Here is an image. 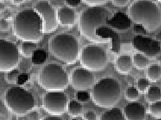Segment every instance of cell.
<instances>
[{
	"instance_id": "20",
	"label": "cell",
	"mask_w": 161,
	"mask_h": 120,
	"mask_svg": "<svg viewBox=\"0 0 161 120\" xmlns=\"http://www.w3.org/2000/svg\"><path fill=\"white\" fill-rule=\"evenodd\" d=\"M37 49L36 43L31 42H24L21 46V53L24 57H31L33 53Z\"/></svg>"
},
{
	"instance_id": "3",
	"label": "cell",
	"mask_w": 161,
	"mask_h": 120,
	"mask_svg": "<svg viewBox=\"0 0 161 120\" xmlns=\"http://www.w3.org/2000/svg\"><path fill=\"white\" fill-rule=\"evenodd\" d=\"M132 21L142 25L152 32L161 25V11L159 6L150 0H136L128 9Z\"/></svg>"
},
{
	"instance_id": "19",
	"label": "cell",
	"mask_w": 161,
	"mask_h": 120,
	"mask_svg": "<svg viewBox=\"0 0 161 120\" xmlns=\"http://www.w3.org/2000/svg\"><path fill=\"white\" fill-rule=\"evenodd\" d=\"M133 63L138 69H144L149 65V60L147 57L142 53H135L133 55Z\"/></svg>"
},
{
	"instance_id": "26",
	"label": "cell",
	"mask_w": 161,
	"mask_h": 120,
	"mask_svg": "<svg viewBox=\"0 0 161 120\" xmlns=\"http://www.w3.org/2000/svg\"><path fill=\"white\" fill-rule=\"evenodd\" d=\"M149 112L155 118H161V100L150 105Z\"/></svg>"
},
{
	"instance_id": "9",
	"label": "cell",
	"mask_w": 161,
	"mask_h": 120,
	"mask_svg": "<svg viewBox=\"0 0 161 120\" xmlns=\"http://www.w3.org/2000/svg\"><path fill=\"white\" fill-rule=\"evenodd\" d=\"M19 62V51L15 43L6 40H0V70L8 72L14 70Z\"/></svg>"
},
{
	"instance_id": "31",
	"label": "cell",
	"mask_w": 161,
	"mask_h": 120,
	"mask_svg": "<svg viewBox=\"0 0 161 120\" xmlns=\"http://www.w3.org/2000/svg\"><path fill=\"white\" fill-rule=\"evenodd\" d=\"M108 0H83V1L88 4V6L91 7L99 6L102 4L106 2Z\"/></svg>"
},
{
	"instance_id": "5",
	"label": "cell",
	"mask_w": 161,
	"mask_h": 120,
	"mask_svg": "<svg viewBox=\"0 0 161 120\" xmlns=\"http://www.w3.org/2000/svg\"><path fill=\"white\" fill-rule=\"evenodd\" d=\"M51 53L66 64H73L79 57L77 38L68 34H60L52 38L49 43Z\"/></svg>"
},
{
	"instance_id": "24",
	"label": "cell",
	"mask_w": 161,
	"mask_h": 120,
	"mask_svg": "<svg viewBox=\"0 0 161 120\" xmlns=\"http://www.w3.org/2000/svg\"><path fill=\"white\" fill-rule=\"evenodd\" d=\"M68 114L72 117H77L81 111V105L77 101L73 100L69 103L68 107Z\"/></svg>"
},
{
	"instance_id": "36",
	"label": "cell",
	"mask_w": 161,
	"mask_h": 120,
	"mask_svg": "<svg viewBox=\"0 0 161 120\" xmlns=\"http://www.w3.org/2000/svg\"><path fill=\"white\" fill-rule=\"evenodd\" d=\"M0 28L1 31H6L8 28V23L6 19L1 18L0 21Z\"/></svg>"
},
{
	"instance_id": "17",
	"label": "cell",
	"mask_w": 161,
	"mask_h": 120,
	"mask_svg": "<svg viewBox=\"0 0 161 120\" xmlns=\"http://www.w3.org/2000/svg\"><path fill=\"white\" fill-rule=\"evenodd\" d=\"M133 60L130 56L124 55H120L116 60L115 68L119 73L127 74L132 70Z\"/></svg>"
},
{
	"instance_id": "27",
	"label": "cell",
	"mask_w": 161,
	"mask_h": 120,
	"mask_svg": "<svg viewBox=\"0 0 161 120\" xmlns=\"http://www.w3.org/2000/svg\"><path fill=\"white\" fill-rule=\"evenodd\" d=\"M11 111L2 100L0 101V120H11Z\"/></svg>"
},
{
	"instance_id": "6",
	"label": "cell",
	"mask_w": 161,
	"mask_h": 120,
	"mask_svg": "<svg viewBox=\"0 0 161 120\" xmlns=\"http://www.w3.org/2000/svg\"><path fill=\"white\" fill-rule=\"evenodd\" d=\"M4 103L11 112L22 116L35 108V99L28 90L21 87H13L6 91Z\"/></svg>"
},
{
	"instance_id": "4",
	"label": "cell",
	"mask_w": 161,
	"mask_h": 120,
	"mask_svg": "<svg viewBox=\"0 0 161 120\" xmlns=\"http://www.w3.org/2000/svg\"><path fill=\"white\" fill-rule=\"evenodd\" d=\"M91 96L95 105L104 108L114 106L121 97V86L115 79L106 78L94 85Z\"/></svg>"
},
{
	"instance_id": "42",
	"label": "cell",
	"mask_w": 161,
	"mask_h": 120,
	"mask_svg": "<svg viewBox=\"0 0 161 120\" xmlns=\"http://www.w3.org/2000/svg\"><path fill=\"white\" fill-rule=\"evenodd\" d=\"M158 1H159L160 2H161V0H158Z\"/></svg>"
},
{
	"instance_id": "25",
	"label": "cell",
	"mask_w": 161,
	"mask_h": 120,
	"mask_svg": "<svg viewBox=\"0 0 161 120\" xmlns=\"http://www.w3.org/2000/svg\"><path fill=\"white\" fill-rule=\"evenodd\" d=\"M125 98L130 102H136L139 98V91L134 87H129L125 91Z\"/></svg>"
},
{
	"instance_id": "29",
	"label": "cell",
	"mask_w": 161,
	"mask_h": 120,
	"mask_svg": "<svg viewBox=\"0 0 161 120\" xmlns=\"http://www.w3.org/2000/svg\"><path fill=\"white\" fill-rule=\"evenodd\" d=\"M19 73L18 70L14 69L12 71L8 72L6 76V81L8 83H14L17 79H18Z\"/></svg>"
},
{
	"instance_id": "8",
	"label": "cell",
	"mask_w": 161,
	"mask_h": 120,
	"mask_svg": "<svg viewBox=\"0 0 161 120\" xmlns=\"http://www.w3.org/2000/svg\"><path fill=\"white\" fill-rule=\"evenodd\" d=\"M80 60L83 68L91 72H99L107 66L108 57L105 50L102 47L89 45L81 51Z\"/></svg>"
},
{
	"instance_id": "38",
	"label": "cell",
	"mask_w": 161,
	"mask_h": 120,
	"mask_svg": "<svg viewBox=\"0 0 161 120\" xmlns=\"http://www.w3.org/2000/svg\"><path fill=\"white\" fill-rule=\"evenodd\" d=\"M39 120V113L36 111H33L29 113V120Z\"/></svg>"
},
{
	"instance_id": "23",
	"label": "cell",
	"mask_w": 161,
	"mask_h": 120,
	"mask_svg": "<svg viewBox=\"0 0 161 120\" xmlns=\"http://www.w3.org/2000/svg\"><path fill=\"white\" fill-rule=\"evenodd\" d=\"M32 62L35 65L43 64L46 61L47 53L43 49H37L31 57Z\"/></svg>"
},
{
	"instance_id": "30",
	"label": "cell",
	"mask_w": 161,
	"mask_h": 120,
	"mask_svg": "<svg viewBox=\"0 0 161 120\" xmlns=\"http://www.w3.org/2000/svg\"><path fill=\"white\" fill-rule=\"evenodd\" d=\"M77 99L81 102H88L90 98L89 94L85 91H79L76 94Z\"/></svg>"
},
{
	"instance_id": "35",
	"label": "cell",
	"mask_w": 161,
	"mask_h": 120,
	"mask_svg": "<svg viewBox=\"0 0 161 120\" xmlns=\"http://www.w3.org/2000/svg\"><path fill=\"white\" fill-rule=\"evenodd\" d=\"M85 118L86 120H97V115L95 112L89 111L85 114Z\"/></svg>"
},
{
	"instance_id": "39",
	"label": "cell",
	"mask_w": 161,
	"mask_h": 120,
	"mask_svg": "<svg viewBox=\"0 0 161 120\" xmlns=\"http://www.w3.org/2000/svg\"><path fill=\"white\" fill-rule=\"evenodd\" d=\"M42 120H63V119L58 117H47Z\"/></svg>"
},
{
	"instance_id": "13",
	"label": "cell",
	"mask_w": 161,
	"mask_h": 120,
	"mask_svg": "<svg viewBox=\"0 0 161 120\" xmlns=\"http://www.w3.org/2000/svg\"><path fill=\"white\" fill-rule=\"evenodd\" d=\"M71 79L74 88L77 91L89 89L93 85L94 81L91 71L85 68H75L72 72Z\"/></svg>"
},
{
	"instance_id": "37",
	"label": "cell",
	"mask_w": 161,
	"mask_h": 120,
	"mask_svg": "<svg viewBox=\"0 0 161 120\" xmlns=\"http://www.w3.org/2000/svg\"><path fill=\"white\" fill-rule=\"evenodd\" d=\"M28 78H29V76L27 74H21L19 76V78H18V83L19 84L21 85L23 84L27 80H28Z\"/></svg>"
},
{
	"instance_id": "11",
	"label": "cell",
	"mask_w": 161,
	"mask_h": 120,
	"mask_svg": "<svg viewBox=\"0 0 161 120\" xmlns=\"http://www.w3.org/2000/svg\"><path fill=\"white\" fill-rule=\"evenodd\" d=\"M35 10L42 19L44 33H50L56 30L58 23L57 12L48 1L38 2L35 6Z\"/></svg>"
},
{
	"instance_id": "2",
	"label": "cell",
	"mask_w": 161,
	"mask_h": 120,
	"mask_svg": "<svg viewBox=\"0 0 161 120\" xmlns=\"http://www.w3.org/2000/svg\"><path fill=\"white\" fill-rule=\"evenodd\" d=\"M109 12L100 6L91 7L81 12L79 20V29L81 34L89 40L97 43L108 42V38L98 35V31L108 25Z\"/></svg>"
},
{
	"instance_id": "1",
	"label": "cell",
	"mask_w": 161,
	"mask_h": 120,
	"mask_svg": "<svg viewBox=\"0 0 161 120\" xmlns=\"http://www.w3.org/2000/svg\"><path fill=\"white\" fill-rule=\"evenodd\" d=\"M13 31L16 37L22 41L37 43L43 38L44 23L35 9H25L16 15Z\"/></svg>"
},
{
	"instance_id": "34",
	"label": "cell",
	"mask_w": 161,
	"mask_h": 120,
	"mask_svg": "<svg viewBox=\"0 0 161 120\" xmlns=\"http://www.w3.org/2000/svg\"><path fill=\"white\" fill-rule=\"evenodd\" d=\"M129 0H112L113 4L117 7H124L125 6Z\"/></svg>"
},
{
	"instance_id": "44",
	"label": "cell",
	"mask_w": 161,
	"mask_h": 120,
	"mask_svg": "<svg viewBox=\"0 0 161 120\" xmlns=\"http://www.w3.org/2000/svg\"><path fill=\"white\" fill-rule=\"evenodd\" d=\"M1 1H2V0H1Z\"/></svg>"
},
{
	"instance_id": "32",
	"label": "cell",
	"mask_w": 161,
	"mask_h": 120,
	"mask_svg": "<svg viewBox=\"0 0 161 120\" xmlns=\"http://www.w3.org/2000/svg\"><path fill=\"white\" fill-rule=\"evenodd\" d=\"M134 31L135 33L139 34H145L146 33L147 30L142 25L136 23L134 25Z\"/></svg>"
},
{
	"instance_id": "40",
	"label": "cell",
	"mask_w": 161,
	"mask_h": 120,
	"mask_svg": "<svg viewBox=\"0 0 161 120\" xmlns=\"http://www.w3.org/2000/svg\"><path fill=\"white\" fill-rule=\"evenodd\" d=\"M25 0H12L14 4H20L23 3Z\"/></svg>"
},
{
	"instance_id": "28",
	"label": "cell",
	"mask_w": 161,
	"mask_h": 120,
	"mask_svg": "<svg viewBox=\"0 0 161 120\" xmlns=\"http://www.w3.org/2000/svg\"><path fill=\"white\" fill-rule=\"evenodd\" d=\"M150 88L149 81L146 79H139L138 81V90L140 92L144 93Z\"/></svg>"
},
{
	"instance_id": "41",
	"label": "cell",
	"mask_w": 161,
	"mask_h": 120,
	"mask_svg": "<svg viewBox=\"0 0 161 120\" xmlns=\"http://www.w3.org/2000/svg\"><path fill=\"white\" fill-rule=\"evenodd\" d=\"M156 40H157L158 41L160 42L161 43V32H159L157 34V36H156Z\"/></svg>"
},
{
	"instance_id": "15",
	"label": "cell",
	"mask_w": 161,
	"mask_h": 120,
	"mask_svg": "<svg viewBox=\"0 0 161 120\" xmlns=\"http://www.w3.org/2000/svg\"><path fill=\"white\" fill-rule=\"evenodd\" d=\"M132 21V19L128 15L122 12H117L109 19L108 25L115 30L126 31L130 28Z\"/></svg>"
},
{
	"instance_id": "12",
	"label": "cell",
	"mask_w": 161,
	"mask_h": 120,
	"mask_svg": "<svg viewBox=\"0 0 161 120\" xmlns=\"http://www.w3.org/2000/svg\"><path fill=\"white\" fill-rule=\"evenodd\" d=\"M132 45L141 53L150 58L156 57L161 51L159 41L142 35H138L133 38Z\"/></svg>"
},
{
	"instance_id": "14",
	"label": "cell",
	"mask_w": 161,
	"mask_h": 120,
	"mask_svg": "<svg viewBox=\"0 0 161 120\" xmlns=\"http://www.w3.org/2000/svg\"><path fill=\"white\" fill-rule=\"evenodd\" d=\"M124 113L127 120H145V108L137 102H132L126 105Z\"/></svg>"
},
{
	"instance_id": "22",
	"label": "cell",
	"mask_w": 161,
	"mask_h": 120,
	"mask_svg": "<svg viewBox=\"0 0 161 120\" xmlns=\"http://www.w3.org/2000/svg\"><path fill=\"white\" fill-rule=\"evenodd\" d=\"M147 100L151 103L161 101V89L159 87L155 86L150 87L148 90Z\"/></svg>"
},
{
	"instance_id": "33",
	"label": "cell",
	"mask_w": 161,
	"mask_h": 120,
	"mask_svg": "<svg viewBox=\"0 0 161 120\" xmlns=\"http://www.w3.org/2000/svg\"><path fill=\"white\" fill-rule=\"evenodd\" d=\"M80 2L81 0H66V4L70 8L77 7Z\"/></svg>"
},
{
	"instance_id": "10",
	"label": "cell",
	"mask_w": 161,
	"mask_h": 120,
	"mask_svg": "<svg viewBox=\"0 0 161 120\" xmlns=\"http://www.w3.org/2000/svg\"><path fill=\"white\" fill-rule=\"evenodd\" d=\"M68 98L62 91H48L43 98L44 109L53 115H60L66 111Z\"/></svg>"
},
{
	"instance_id": "7",
	"label": "cell",
	"mask_w": 161,
	"mask_h": 120,
	"mask_svg": "<svg viewBox=\"0 0 161 120\" xmlns=\"http://www.w3.org/2000/svg\"><path fill=\"white\" fill-rule=\"evenodd\" d=\"M68 76L63 68L58 64L45 66L39 75V83L48 91H62L68 85Z\"/></svg>"
},
{
	"instance_id": "16",
	"label": "cell",
	"mask_w": 161,
	"mask_h": 120,
	"mask_svg": "<svg viewBox=\"0 0 161 120\" xmlns=\"http://www.w3.org/2000/svg\"><path fill=\"white\" fill-rule=\"evenodd\" d=\"M57 19L62 26L71 27L75 22V12L71 8H60L57 12Z\"/></svg>"
},
{
	"instance_id": "18",
	"label": "cell",
	"mask_w": 161,
	"mask_h": 120,
	"mask_svg": "<svg viewBox=\"0 0 161 120\" xmlns=\"http://www.w3.org/2000/svg\"><path fill=\"white\" fill-rule=\"evenodd\" d=\"M100 120H127L125 115L118 108H112L103 113Z\"/></svg>"
},
{
	"instance_id": "43",
	"label": "cell",
	"mask_w": 161,
	"mask_h": 120,
	"mask_svg": "<svg viewBox=\"0 0 161 120\" xmlns=\"http://www.w3.org/2000/svg\"><path fill=\"white\" fill-rule=\"evenodd\" d=\"M158 120H161V118H159V119H158Z\"/></svg>"
},
{
	"instance_id": "21",
	"label": "cell",
	"mask_w": 161,
	"mask_h": 120,
	"mask_svg": "<svg viewBox=\"0 0 161 120\" xmlns=\"http://www.w3.org/2000/svg\"><path fill=\"white\" fill-rule=\"evenodd\" d=\"M161 77V68L158 64H152L148 69V78L151 82L158 81Z\"/></svg>"
}]
</instances>
